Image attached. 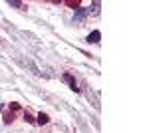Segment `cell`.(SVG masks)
<instances>
[{
  "label": "cell",
  "mask_w": 149,
  "mask_h": 133,
  "mask_svg": "<svg viewBox=\"0 0 149 133\" xmlns=\"http://www.w3.org/2000/svg\"><path fill=\"white\" fill-rule=\"evenodd\" d=\"M16 109H20V103H16V101H12V103H10V111H16Z\"/></svg>",
  "instance_id": "cell-11"
},
{
  "label": "cell",
  "mask_w": 149,
  "mask_h": 133,
  "mask_svg": "<svg viewBox=\"0 0 149 133\" xmlns=\"http://www.w3.org/2000/svg\"><path fill=\"white\" fill-rule=\"evenodd\" d=\"M88 14H90V8H78V10H76V14H74V24H78V26H80L81 22H84V20H86V16H88Z\"/></svg>",
  "instance_id": "cell-1"
},
{
  "label": "cell",
  "mask_w": 149,
  "mask_h": 133,
  "mask_svg": "<svg viewBox=\"0 0 149 133\" xmlns=\"http://www.w3.org/2000/svg\"><path fill=\"white\" fill-rule=\"evenodd\" d=\"M66 4H68L70 8H76V10H78V8L81 6V2H80V0H66Z\"/></svg>",
  "instance_id": "cell-8"
},
{
  "label": "cell",
  "mask_w": 149,
  "mask_h": 133,
  "mask_svg": "<svg viewBox=\"0 0 149 133\" xmlns=\"http://www.w3.org/2000/svg\"><path fill=\"white\" fill-rule=\"evenodd\" d=\"M100 40H102V32H100V30L90 32V36H88V42H90V44H97Z\"/></svg>",
  "instance_id": "cell-3"
},
{
  "label": "cell",
  "mask_w": 149,
  "mask_h": 133,
  "mask_svg": "<svg viewBox=\"0 0 149 133\" xmlns=\"http://www.w3.org/2000/svg\"><path fill=\"white\" fill-rule=\"evenodd\" d=\"M24 121H26V123H36V119L28 113V111H26V113H24Z\"/></svg>",
  "instance_id": "cell-10"
},
{
  "label": "cell",
  "mask_w": 149,
  "mask_h": 133,
  "mask_svg": "<svg viewBox=\"0 0 149 133\" xmlns=\"http://www.w3.org/2000/svg\"><path fill=\"white\" fill-rule=\"evenodd\" d=\"M36 123H38V125H48V123H50L48 113H42V111H40V113H38V117H36Z\"/></svg>",
  "instance_id": "cell-4"
},
{
  "label": "cell",
  "mask_w": 149,
  "mask_h": 133,
  "mask_svg": "<svg viewBox=\"0 0 149 133\" xmlns=\"http://www.w3.org/2000/svg\"><path fill=\"white\" fill-rule=\"evenodd\" d=\"M20 64H24V66H28L30 70H32V74H36V76H40V74H42V72H40V70H38V68H36L34 64H32V62H30V60H20Z\"/></svg>",
  "instance_id": "cell-5"
},
{
  "label": "cell",
  "mask_w": 149,
  "mask_h": 133,
  "mask_svg": "<svg viewBox=\"0 0 149 133\" xmlns=\"http://www.w3.org/2000/svg\"><path fill=\"white\" fill-rule=\"evenodd\" d=\"M62 81H66V84H68V86H70L72 89H74V91H80V88H78V84H76V78H74L72 74H68V72H66V74L62 76Z\"/></svg>",
  "instance_id": "cell-2"
},
{
  "label": "cell",
  "mask_w": 149,
  "mask_h": 133,
  "mask_svg": "<svg viewBox=\"0 0 149 133\" xmlns=\"http://www.w3.org/2000/svg\"><path fill=\"white\" fill-rule=\"evenodd\" d=\"M2 107H4V105H2V103H0V111H2Z\"/></svg>",
  "instance_id": "cell-12"
},
{
  "label": "cell",
  "mask_w": 149,
  "mask_h": 133,
  "mask_svg": "<svg viewBox=\"0 0 149 133\" xmlns=\"http://www.w3.org/2000/svg\"><path fill=\"white\" fill-rule=\"evenodd\" d=\"M8 4H10L12 8H18V10H24V8H26L22 2H18V0H8Z\"/></svg>",
  "instance_id": "cell-7"
},
{
  "label": "cell",
  "mask_w": 149,
  "mask_h": 133,
  "mask_svg": "<svg viewBox=\"0 0 149 133\" xmlns=\"http://www.w3.org/2000/svg\"><path fill=\"white\" fill-rule=\"evenodd\" d=\"M92 14H93V16L100 14V2H92Z\"/></svg>",
  "instance_id": "cell-9"
},
{
  "label": "cell",
  "mask_w": 149,
  "mask_h": 133,
  "mask_svg": "<svg viewBox=\"0 0 149 133\" xmlns=\"http://www.w3.org/2000/svg\"><path fill=\"white\" fill-rule=\"evenodd\" d=\"M2 121L6 123V125H10V123L14 121V111H6V113H4V117H2Z\"/></svg>",
  "instance_id": "cell-6"
}]
</instances>
